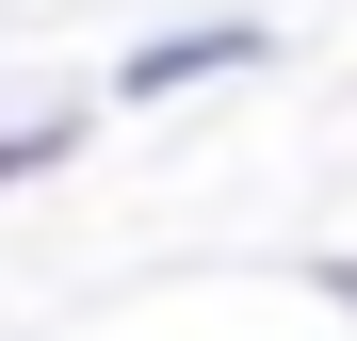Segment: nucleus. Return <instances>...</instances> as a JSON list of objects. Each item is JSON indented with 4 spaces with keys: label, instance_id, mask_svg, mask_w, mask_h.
Segmentation results:
<instances>
[{
    "label": "nucleus",
    "instance_id": "1",
    "mask_svg": "<svg viewBox=\"0 0 357 341\" xmlns=\"http://www.w3.org/2000/svg\"><path fill=\"white\" fill-rule=\"evenodd\" d=\"M244 17H227V33H178V49H146V66H130V98H178V82H211V66H244Z\"/></svg>",
    "mask_w": 357,
    "mask_h": 341
},
{
    "label": "nucleus",
    "instance_id": "2",
    "mask_svg": "<svg viewBox=\"0 0 357 341\" xmlns=\"http://www.w3.org/2000/svg\"><path fill=\"white\" fill-rule=\"evenodd\" d=\"M33 162H66V130H0V179H33Z\"/></svg>",
    "mask_w": 357,
    "mask_h": 341
}]
</instances>
